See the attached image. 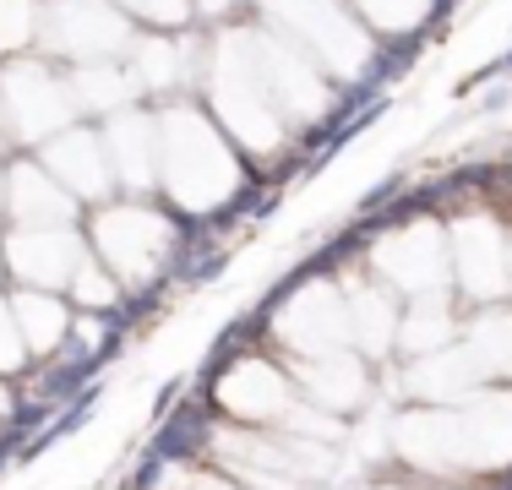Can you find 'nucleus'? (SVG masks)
Here are the masks:
<instances>
[{"mask_svg":"<svg viewBox=\"0 0 512 490\" xmlns=\"http://www.w3.org/2000/svg\"><path fill=\"white\" fill-rule=\"evenodd\" d=\"M202 436H207V425L197 420V414H180V420H169L164 431H158L153 452H158V458H169V463H186L191 452H197Z\"/></svg>","mask_w":512,"mask_h":490,"instance_id":"obj_1","label":"nucleus"},{"mask_svg":"<svg viewBox=\"0 0 512 490\" xmlns=\"http://www.w3.org/2000/svg\"><path fill=\"white\" fill-rule=\"evenodd\" d=\"M175 398H180V382H164V387H158V398H153V420H164V414L175 409Z\"/></svg>","mask_w":512,"mask_h":490,"instance_id":"obj_2","label":"nucleus"}]
</instances>
